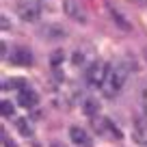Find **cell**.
I'll return each instance as SVG.
<instances>
[{
  "instance_id": "1",
  "label": "cell",
  "mask_w": 147,
  "mask_h": 147,
  "mask_svg": "<svg viewBox=\"0 0 147 147\" xmlns=\"http://www.w3.org/2000/svg\"><path fill=\"white\" fill-rule=\"evenodd\" d=\"M128 76H130V67L125 63H117V65H113V67L108 69V76H106V80H104V84H102V93H104L106 97H113V95H117V93L123 89V84H125V80H128Z\"/></svg>"
},
{
  "instance_id": "2",
  "label": "cell",
  "mask_w": 147,
  "mask_h": 147,
  "mask_svg": "<svg viewBox=\"0 0 147 147\" xmlns=\"http://www.w3.org/2000/svg\"><path fill=\"white\" fill-rule=\"evenodd\" d=\"M108 65L104 63V61H93L91 65H89L87 69V80L91 87H102L106 80V76H108Z\"/></svg>"
},
{
  "instance_id": "3",
  "label": "cell",
  "mask_w": 147,
  "mask_h": 147,
  "mask_svg": "<svg viewBox=\"0 0 147 147\" xmlns=\"http://www.w3.org/2000/svg\"><path fill=\"white\" fill-rule=\"evenodd\" d=\"M18 15L24 22H37L41 15V7L37 0H20L18 2Z\"/></svg>"
},
{
  "instance_id": "4",
  "label": "cell",
  "mask_w": 147,
  "mask_h": 147,
  "mask_svg": "<svg viewBox=\"0 0 147 147\" xmlns=\"http://www.w3.org/2000/svg\"><path fill=\"white\" fill-rule=\"evenodd\" d=\"M7 61H9L11 65H18V67H28V65L32 63V54H30L28 48L15 46L13 50H11V54L7 56Z\"/></svg>"
},
{
  "instance_id": "5",
  "label": "cell",
  "mask_w": 147,
  "mask_h": 147,
  "mask_svg": "<svg viewBox=\"0 0 147 147\" xmlns=\"http://www.w3.org/2000/svg\"><path fill=\"white\" fill-rule=\"evenodd\" d=\"M93 125H95L97 134H104V136H108V138H117V141L121 138V132L110 123L106 117H97V119H93Z\"/></svg>"
},
{
  "instance_id": "6",
  "label": "cell",
  "mask_w": 147,
  "mask_h": 147,
  "mask_svg": "<svg viewBox=\"0 0 147 147\" xmlns=\"http://www.w3.org/2000/svg\"><path fill=\"white\" fill-rule=\"evenodd\" d=\"M18 100H20V104H22L24 108H32V106H37V93L32 91V89H28V87H22L20 93H18Z\"/></svg>"
},
{
  "instance_id": "7",
  "label": "cell",
  "mask_w": 147,
  "mask_h": 147,
  "mask_svg": "<svg viewBox=\"0 0 147 147\" xmlns=\"http://www.w3.org/2000/svg\"><path fill=\"white\" fill-rule=\"evenodd\" d=\"M63 11L71 20H76V22H84V20H87V18H84V13H82V9H80L74 0H63Z\"/></svg>"
},
{
  "instance_id": "8",
  "label": "cell",
  "mask_w": 147,
  "mask_h": 147,
  "mask_svg": "<svg viewBox=\"0 0 147 147\" xmlns=\"http://www.w3.org/2000/svg\"><path fill=\"white\" fill-rule=\"evenodd\" d=\"M69 136H71V141L78 147H89L91 145V136H89L82 128H78V125H74V128L69 130Z\"/></svg>"
},
{
  "instance_id": "9",
  "label": "cell",
  "mask_w": 147,
  "mask_h": 147,
  "mask_svg": "<svg viewBox=\"0 0 147 147\" xmlns=\"http://www.w3.org/2000/svg\"><path fill=\"white\" fill-rule=\"evenodd\" d=\"M82 110L87 113L89 117H97V113H100V102H97L95 97H84Z\"/></svg>"
},
{
  "instance_id": "10",
  "label": "cell",
  "mask_w": 147,
  "mask_h": 147,
  "mask_svg": "<svg viewBox=\"0 0 147 147\" xmlns=\"http://www.w3.org/2000/svg\"><path fill=\"white\" fill-rule=\"evenodd\" d=\"M22 87H26L24 80H7L5 82V89H22Z\"/></svg>"
},
{
  "instance_id": "11",
  "label": "cell",
  "mask_w": 147,
  "mask_h": 147,
  "mask_svg": "<svg viewBox=\"0 0 147 147\" xmlns=\"http://www.w3.org/2000/svg\"><path fill=\"white\" fill-rule=\"evenodd\" d=\"M2 115L5 117L13 115V104H9V100H2Z\"/></svg>"
},
{
  "instance_id": "12",
  "label": "cell",
  "mask_w": 147,
  "mask_h": 147,
  "mask_svg": "<svg viewBox=\"0 0 147 147\" xmlns=\"http://www.w3.org/2000/svg\"><path fill=\"white\" fill-rule=\"evenodd\" d=\"M2 143H5V147H18V145L9 138V134H7V132H2Z\"/></svg>"
},
{
  "instance_id": "13",
  "label": "cell",
  "mask_w": 147,
  "mask_h": 147,
  "mask_svg": "<svg viewBox=\"0 0 147 147\" xmlns=\"http://www.w3.org/2000/svg\"><path fill=\"white\" fill-rule=\"evenodd\" d=\"M18 125H20V128H22V130H24V136H30V128H28V125H26V121H24V119H22V121H20V123H18Z\"/></svg>"
},
{
  "instance_id": "14",
  "label": "cell",
  "mask_w": 147,
  "mask_h": 147,
  "mask_svg": "<svg viewBox=\"0 0 147 147\" xmlns=\"http://www.w3.org/2000/svg\"><path fill=\"white\" fill-rule=\"evenodd\" d=\"M143 100H145V113H147V89H145V95H143Z\"/></svg>"
},
{
  "instance_id": "15",
  "label": "cell",
  "mask_w": 147,
  "mask_h": 147,
  "mask_svg": "<svg viewBox=\"0 0 147 147\" xmlns=\"http://www.w3.org/2000/svg\"><path fill=\"white\" fill-rule=\"evenodd\" d=\"M52 147H61V145H59V143H54V145H52Z\"/></svg>"
},
{
  "instance_id": "16",
  "label": "cell",
  "mask_w": 147,
  "mask_h": 147,
  "mask_svg": "<svg viewBox=\"0 0 147 147\" xmlns=\"http://www.w3.org/2000/svg\"><path fill=\"white\" fill-rule=\"evenodd\" d=\"M145 59H147V48H145Z\"/></svg>"
},
{
  "instance_id": "17",
  "label": "cell",
  "mask_w": 147,
  "mask_h": 147,
  "mask_svg": "<svg viewBox=\"0 0 147 147\" xmlns=\"http://www.w3.org/2000/svg\"><path fill=\"white\" fill-rule=\"evenodd\" d=\"M145 145H147V141H145Z\"/></svg>"
}]
</instances>
